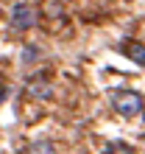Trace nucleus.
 Wrapping results in <instances>:
<instances>
[{
    "label": "nucleus",
    "mask_w": 145,
    "mask_h": 154,
    "mask_svg": "<svg viewBox=\"0 0 145 154\" xmlns=\"http://www.w3.org/2000/svg\"><path fill=\"white\" fill-rule=\"evenodd\" d=\"M8 20H11V28L14 31H28V28H34L36 25V11L28 6V3H14L11 6V17H8Z\"/></svg>",
    "instance_id": "obj_2"
},
{
    "label": "nucleus",
    "mask_w": 145,
    "mask_h": 154,
    "mask_svg": "<svg viewBox=\"0 0 145 154\" xmlns=\"http://www.w3.org/2000/svg\"><path fill=\"white\" fill-rule=\"evenodd\" d=\"M103 154H134V151H131V146H126V143L117 140V143H109L103 149Z\"/></svg>",
    "instance_id": "obj_6"
},
{
    "label": "nucleus",
    "mask_w": 145,
    "mask_h": 154,
    "mask_svg": "<svg viewBox=\"0 0 145 154\" xmlns=\"http://www.w3.org/2000/svg\"><path fill=\"white\" fill-rule=\"evenodd\" d=\"M117 51H123L131 62H137L140 67H145V45L142 42H137V39H123L120 45H117Z\"/></svg>",
    "instance_id": "obj_4"
},
{
    "label": "nucleus",
    "mask_w": 145,
    "mask_h": 154,
    "mask_svg": "<svg viewBox=\"0 0 145 154\" xmlns=\"http://www.w3.org/2000/svg\"><path fill=\"white\" fill-rule=\"evenodd\" d=\"M28 95L31 98H39V101L53 98V84L48 81V76H34V79H28Z\"/></svg>",
    "instance_id": "obj_3"
},
{
    "label": "nucleus",
    "mask_w": 145,
    "mask_h": 154,
    "mask_svg": "<svg viewBox=\"0 0 145 154\" xmlns=\"http://www.w3.org/2000/svg\"><path fill=\"white\" fill-rule=\"evenodd\" d=\"M112 106H114V112H120L123 118H137L145 109L142 95L131 93V90H120V93H114L112 95Z\"/></svg>",
    "instance_id": "obj_1"
},
{
    "label": "nucleus",
    "mask_w": 145,
    "mask_h": 154,
    "mask_svg": "<svg viewBox=\"0 0 145 154\" xmlns=\"http://www.w3.org/2000/svg\"><path fill=\"white\" fill-rule=\"evenodd\" d=\"M25 154H56V146H53L50 140H36L28 146V151Z\"/></svg>",
    "instance_id": "obj_5"
}]
</instances>
